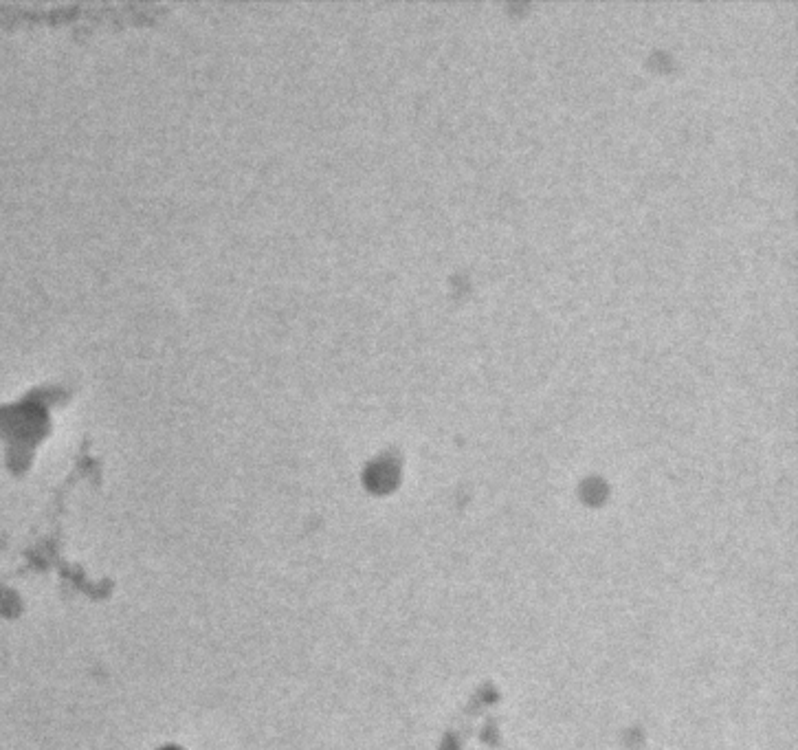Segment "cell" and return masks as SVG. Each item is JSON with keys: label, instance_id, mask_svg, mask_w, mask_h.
<instances>
[{"label": "cell", "instance_id": "cell-1", "mask_svg": "<svg viewBox=\"0 0 798 750\" xmlns=\"http://www.w3.org/2000/svg\"><path fill=\"white\" fill-rule=\"evenodd\" d=\"M157 750H187V748H183L179 744H165V746H159Z\"/></svg>", "mask_w": 798, "mask_h": 750}]
</instances>
